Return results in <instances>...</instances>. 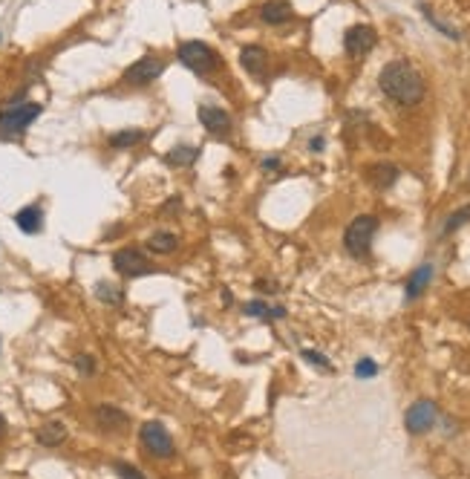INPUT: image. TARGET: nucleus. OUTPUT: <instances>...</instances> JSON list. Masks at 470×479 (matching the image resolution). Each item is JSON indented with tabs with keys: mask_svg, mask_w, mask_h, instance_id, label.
I'll list each match as a JSON object with an SVG mask.
<instances>
[{
	"mask_svg": "<svg viewBox=\"0 0 470 479\" xmlns=\"http://www.w3.org/2000/svg\"><path fill=\"white\" fill-rule=\"evenodd\" d=\"M367 177H369V182L375 185V188H390L396 180H398V167L396 165H387V162H381V165H372L369 167V173H367Z\"/></svg>",
	"mask_w": 470,
	"mask_h": 479,
	"instance_id": "nucleus-17",
	"label": "nucleus"
},
{
	"mask_svg": "<svg viewBox=\"0 0 470 479\" xmlns=\"http://www.w3.org/2000/svg\"><path fill=\"white\" fill-rule=\"evenodd\" d=\"M196 116H199V124L208 130L211 136L225 139V136L231 133V116H228L223 107H213V104H199Z\"/></svg>",
	"mask_w": 470,
	"mask_h": 479,
	"instance_id": "nucleus-9",
	"label": "nucleus"
},
{
	"mask_svg": "<svg viewBox=\"0 0 470 479\" xmlns=\"http://www.w3.org/2000/svg\"><path fill=\"white\" fill-rule=\"evenodd\" d=\"M260 18L269 26H283L294 18V12H291V4H286V0H269V4L260 6Z\"/></svg>",
	"mask_w": 470,
	"mask_h": 479,
	"instance_id": "nucleus-12",
	"label": "nucleus"
},
{
	"mask_svg": "<svg viewBox=\"0 0 470 479\" xmlns=\"http://www.w3.org/2000/svg\"><path fill=\"white\" fill-rule=\"evenodd\" d=\"M421 12H424V18H427V21H430V23H433V26H436V29H439L442 35H447V38H453V40L459 38V32H456L453 26H447L444 21H439V18H436V15L430 12V6H421Z\"/></svg>",
	"mask_w": 470,
	"mask_h": 479,
	"instance_id": "nucleus-24",
	"label": "nucleus"
},
{
	"mask_svg": "<svg viewBox=\"0 0 470 479\" xmlns=\"http://www.w3.org/2000/svg\"><path fill=\"white\" fill-rule=\"evenodd\" d=\"M164 72V61L159 58V55H145V58H139L136 64H130L124 70V84H130V87H147V84H153L159 75Z\"/></svg>",
	"mask_w": 470,
	"mask_h": 479,
	"instance_id": "nucleus-6",
	"label": "nucleus"
},
{
	"mask_svg": "<svg viewBox=\"0 0 470 479\" xmlns=\"http://www.w3.org/2000/svg\"><path fill=\"white\" fill-rule=\"evenodd\" d=\"M6 436V419H4V413H0V439Z\"/></svg>",
	"mask_w": 470,
	"mask_h": 479,
	"instance_id": "nucleus-33",
	"label": "nucleus"
},
{
	"mask_svg": "<svg viewBox=\"0 0 470 479\" xmlns=\"http://www.w3.org/2000/svg\"><path fill=\"white\" fill-rule=\"evenodd\" d=\"M433 280V266L430 263H421L410 277H407V300H415L427 286Z\"/></svg>",
	"mask_w": 470,
	"mask_h": 479,
	"instance_id": "nucleus-16",
	"label": "nucleus"
},
{
	"mask_svg": "<svg viewBox=\"0 0 470 479\" xmlns=\"http://www.w3.org/2000/svg\"><path fill=\"white\" fill-rule=\"evenodd\" d=\"M177 55H179V61H182L188 70H194L196 75H208V72H213V70L220 67V55L213 53L208 43H202V40H185Z\"/></svg>",
	"mask_w": 470,
	"mask_h": 479,
	"instance_id": "nucleus-4",
	"label": "nucleus"
},
{
	"mask_svg": "<svg viewBox=\"0 0 470 479\" xmlns=\"http://www.w3.org/2000/svg\"><path fill=\"white\" fill-rule=\"evenodd\" d=\"M355 375H358V378H372V375H378V364H375L372 358H361V361L355 364Z\"/></svg>",
	"mask_w": 470,
	"mask_h": 479,
	"instance_id": "nucleus-26",
	"label": "nucleus"
},
{
	"mask_svg": "<svg viewBox=\"0 0 470 479\" xmlns=\"http://www.w3.org/2000/svg\"><path fill=\"white\" fill-rule=\"evenodd\" d=\"M15 226L23 231V234H38L40 229H44V211H40V205H26L15 214Z\"/></svg>",
	"mask_w": 470,
	"mask_h": 479,
	"instance_id": "nucleus-14",
	"label": "nucleus"
},
{
	"mask_svg": "<svg viewBox=\"0 0 470 479\" xmlns=\"http://www.w3.org/2000/svg\"><path fill=\"white\" fill-rule=\"evenodd\" d=\"M44 113V107L29 101V104H12L9 110L0 113V139H18L23 130Z\"/></svg>",
	"mask_w": 470,
	"mask_h": 479,
	"instance_id": "nucleus-3",
	"label": "nucleus"
},
{
	"mask_svg": "<svg viewBox=\"0 0 470 479\" xmlns=\"http://www.w3.org/2000/svg\"><path fill=\"white\" fill-rule=\"evenodd\" d=\"M145 139H147L145 130H118V133L110 136V148L113 150H130V148H136Z\"/></svg>",
	"mask_w": 470,
	"mask_h": 479,
	"instance_id": "nucleus-20",
	"label": "nucleus"
},
{
	"mask_svg": "<svg viewBox=\"0 0 470 479\" xmlns=\"http://www.w3.org/2000/svg\"><path fill=\"white\" fill-rule=\"evenodd\" d=\"M378 87H381L384 96L393 99L401 107H413V104H418L424 99V78L407 61L384 64V70L378 72Z\"/></svg>",
	"mask_w": 470,
	"mask_h": 479,
	"instance_id": "nucleus-1",
	"label": "nucleus"
},
{
	"mask_svg": "<svg viewBox=\"0 0 470 479\" xmlns=\"http://www.w3.org/2000/svg\"><path fill=\"white\" fill-rule=\"evenodd\" d=\"M139 439H142V448L156 459H170L177 453L174 436H170L162 422H145L142 430H139Z\"/></svg>",
	"mask_w": 470,
	"mask_h": 479,
	"instance_id": "nucleus-5",
	"label": "nucleus"
},
{
	"mask_svg": "<svg viewBox=\"0 0 470 479\" xmlns=\"http://www.w3.org/2000/svg\"><path fill=\"white\" fill-rule=\"evenodd\" d=\"M378 231V216L372 214H361L347 226L344 231V246L352 257H367L369 254V246H372V237Z\"/></svg>",
	"mask_w": 470,
	"mask_h": 479,
	"instance_id": "nucleus-2",
	"label": "nucleus"
},
{
	"mask_svg": "<svg viewBox=\"0 0 470 479\" xmlns=\"http://www.w3.org/2000/svg\"><path fill=\"white\" fill-rule=\"evenodd\" d=\"M113 269L121 277H142L150 272V260L139 248H118L113 254Z\"/></svg>",
	"mask_w": 470,
	"mask_h": 479,
	"instance_id": "nucleus-7",
	"label": "nucleus"
},
{
	"mask_svg": "<svg viewBox=\"0 0 470 479\" xmlns=\"http://www.w3.org/2000/svg\"><path fill=\"white\" fill-rule=\"evenodd\" d=\"M303 358H306L309 364H315V367H320V370H332V364H329L320 353H315V350H303Z\"/></svg>",
	"mask_w": 470,
	"mask_h": 479,
	"instance_id": "nucleus-28",
	"label": "nucleus"
},
{
	"mask_svg": "<svg viewBox=\"0 0 470 479\" xmlns=\"http://www.w3.org/2000/svg\"><path fill=\"white\" fill-rule=\"evenodd\" d=\"M436 416H439L436 404H433L430 399H421V402H415V404L404 413V424H407V430L413 433V436H421V433H427V430L436 424Z\"/></svg>",
	"mask_w": 470,
	"mask_h": 479,
	"instance_id": "nucleus-8",
	"label": "nucleus"
},
{
	"mask_svg": "<svg viewBox=\"0 0 470 479\" xmlns=\"http://www.w3.org/2000/svg\"><path fill=\"white\" fill-rule=\"evenodd\" d=\"M309 148H312V150H323V136L312 139V142H309Z\"/></svg>",
	"mask_w": 470,
	"mask_h": 479,
	"instance_id": "nucleus-32",
	"label": "nucleus"
},
{
	"mask_svg": "<svg viewBox=\"0 0 470 479\" xmlns=\"http://www.w3.org/2000/svg\"><path fill=\"white\" fill-rule=\"evenodd\" d=\"M96 424L101 427V430H124L127 427V413L124 410H118V407H113V404H101V407H96Z\"/></svg>",
	"mask_w": 470,
	"mask_h": 479,
	"instance_id": "nucleus-13",
	"label": "nucleus"
},
{
	"mask_svg": "<svg viewBox=\"0 0 470 479\" xmlns=\"http://www.w3.org/2000/svg\"><path fill=\"white\" fill-rule=\"evenodd\" d=\"M375 40H378L375 29L367 26V23H358V26H349V29H347V35H344V50H347L352 58H361V55H367V53L375 47Z\"/></svg>",
	"mask_w": 470,
	"mask_h": 479,
	"instance_id": "nucleus-10",
	"label": "nucleus"
},
{
	"mask_svg": "<svg viewBox=\"0 0 470 479\" xmlns=\"http://www.w3.org/2000/svg\"><path fill=\"white\" fill-rule=\"evenodd\" d=\"M35 439H38V445H44V448H55V445H61L67 439V427H64V422H47V424L38 427Z\"/></svg>",
	"mask_w": 470,
	"mask_h": 479,
	"instance_id": "nucleus-15",
	"label": "nucleus"
},
{
	"mask_svg": "<svg viewBox=\"0 0 470 479\" xmlns=\"http://www.w3.org/2000/svg\"><path fill=\"white\" fill-rule=\"evenodd\" d=\"M96 297H99L101 303H107V307H121L124 292H121L116 283H107V280H101V283H96Z\"/></svg>",
	"mask_w": 470,
	"mask_h": 479,
	"instance_id": "nucleus-22",
	"label": "nucleus"
},
{
	"mask_svg": "<svg viewBox=\"0 0 470 479\" xmlns=\"http://www.w3.org/2000/svg\"><path fill=\"white\" fill-rule=\"evenodd\" d=\"M179 208H182L179 199H167V205H164V211H179Z\"/></svg>",
	"mask_w": 470,
	"mask_h": 479,
	"instance_id": "nucleus-31",
	"label": "nucleus"
},
{
	"mask_svg": "<svg viewBox=\"0 0 470 479\" xmlns=\"http://www.w3.org/2000/svg\"><path fill=\"white\" fill-rule=\"evenodd\" d=\"M240 64L248 75L254 78H263L266 70H269V53L263 47H257V43H248V47L240 50Z\"/></svg>",
	"mask_w": 470,
	"mask_h": 479,
	"instance_id": "nucleus-11",
	"label": "nucleus"
},
{
	"mask_svg": "<svg viewBox=\"0 0 470 479\" xmlns=\"http://www.w3.org/2000/svg\"><path fill=\"white\" fill-rule=\"evenodd\" d=\"M116 473H118V479H145V473L136 465H127V462H118Z\"/></svg>",
	"mask_w": 470,
	"mask_h": 479,
	"instance_id": "nucleus-27",
	"label": "nucleus"
},
{
	"mask_svg": "<svg viewBox=\"0 0 470 479\" xmlns=\"http://www.w3.org/2000/svg\"><path fill=\"white\" fill-rule=\"evenodd\" d=\"M223 300H225V303H231V300H234V294H231L228 289H223Z\"/></svg>",
	"mask_w": 470,
	"mask_h": 479,
	"instance_id": "nucleus-34",
	"label": "nucleus"
},
{
	"mask_svg": "<svg viewBox=\"0 0 470 479\" xmlns=\"http://www.w3.org/2000/svg\"><path fill=\"white\" fill-rule=\"evenodd\" d=\"M280 167V159L272 156V159H263V170H277Z\"/></svg>",
	"mask_w": 470,
	"mask_h": 479,
	"instance_id": "nucleus-29",
	"label": "nucleus"
},
{
	"mask_svg": "<svg viewBox=\"0 0 470 479\" xmlns=\"http://www.w3.org/2000/svg\"><path fill=\"white\" fill-rule=\"evenodd\" d=\"M257 289H260V292H269V294H272V292H277V286H274V283H269V280H257Z\"/></svg>",
	"mask_w": 470,
	"mask_h": 479,
	"instance_id": "nucleus-30",
	"label": "nucleus"
},
{
	"mask_svg": "<svg viewBox=\"0 0 470 479\" xmlns=\"http://www.w3.org/2000/svg\"><path fill=\"white\" fill-rule=\"evenodd\" d=\"M177 246H179V237L174 231H153L147 237V248L153 254H170V251H177Z\"/></svg>",
	"mask_w": 470,
	"mask_h": 479,
	"instance_id": "nucleus-19",
	"label": "nucleus"
},
{
	"mask_svg": "<svg viewBox=\"0 0 470 479\" xmlns=\"http://www.w3.org/2000/svg\"><path fill=\"white\" fill-rule=\"evenodd\" d=\"M248 318H263V321H277V318H286V309L283 307H269L266 300H251L245 303L242 309Z\"/></svg>",
	"mask_w": 470,
	"mask_h": 479,
	"instance_id": "nucleus-18",
	"label": "nucleus"
},
{
	"mask_svg": "<svg viewBox=\"0 0 470 479\" xmlns=\"http://www.w3.org/2000/svg\"><path fill=\"white\" fill-rule=\"evenodd\" d=\"M196 159H199V148H194V145H179V148H174V150L164 156V162L174 165V167H188V165H194Z\"/></svg>",
	"mask_w": 470,
	"mask_h": 479,
	"instance_id": "nucleus-21",
	"label": "nucleus"
},
{
	"mask_svg": "<svg viewBox=\"0 0 470 479\" xmlns=\"http://www.w3.org/2000/svg\"><path fill=\"white\" fill-rule=\"evenodd\" d=\"M75 370H78L81 375H93V373H96V358H93V356H87V353L75 356Z\"/></svg>",
	"mask_w": 470,
	"mask_h": 479,
	"instance_id": "nucleus-25",
	"label": "nucleus"
},
{
	"mask_svg": "<svg viewBox=\"0 0 470 479\" xmlns=\"http://www.w3.org/2000/svg\"><path fill=\"white\" fill-rule=\"evenodd\" d=\"M464 223H470V205H464V208H459V211H453V214H450V220L444 223V234H450V231L461 229Z\"/></svg>",
	"mask_w": 470,
	"mask_h": 479,
	"instance_id": "nucleus-23",
	"label": "nucleus"
}]
</instances>
